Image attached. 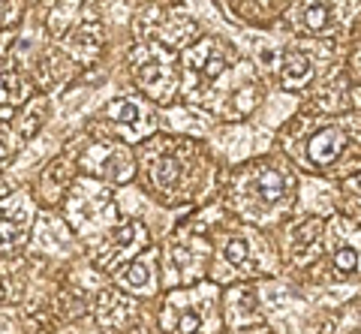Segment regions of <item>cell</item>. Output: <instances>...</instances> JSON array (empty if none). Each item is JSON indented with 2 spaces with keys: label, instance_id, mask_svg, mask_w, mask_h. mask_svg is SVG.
<instances>
[{
  "label": "cell",
  "instance_id": "cell-18",
  "mask_svg": "<svg viewBox=\"0 0 361 334\" xmlns=\"http://www.w3.org/2000/svg\"><path fill=\"white\" fill-rule=\"evenodd\" d=\"M66 181H70V169H66V163L54 160V163H49V169L42 172V193H49V199H54L66 187Z\"/></svg>",
  "mask_w": 361,
  "mask_h": 334
},
{
  "label": "cell",
  "instance_id": "cell-23",
  "mask_svg": "<svg viewBox=\"0 0 361 334\" xmlns=\"http://www.w3.org/2000/svg\"><path fill=\"white\" fill-rule=\"evenodd\" d=\"M334 265L341 271H355L358 268V253L353 247H337L334 250Z\"/></svg>",
  "mask_w": 361,
  "mask_h": 334
},
{
  "label": "cell",
  "instance_id": "cell-22",
  "mask_svg": "<svg viewBox=\"0 0 361 334\" xmlns=\"http://www.w3.org/2000/svg\"><path fill=\"white\" fill-rule=\"evenodd\" d=\"M13 157H16V139H13V132L4 127V120H0V166H6Z\"/></svg>",
  "mask_w": 361,
  "mask_h": 334
},
{
  "label": "cell",
  "instance_id": "cell-4",
  "mask_svg": "<svg viewBox=\"0 0 361 334\" xmlns=\"http://www.w3.org/2000/svg\"><path fill=\"white\" fill-rule=\"evenodd\" d=\"M145 244H148V232H145V226L142 223H130V226L118 229L115 235L106 241L103 253L97 256V265L99 268H106V271H111V268H118L121 262H127L135 250H142Z\"/></svg>",
  "mask_w": 361,
  "mask_h": 334
},
{
  "label": "cell",
  "instance_id": "cell-24",
  "mask_svg": "<svg viewBox=\"0 0 361 334\" xmlns=\"http://www.w3.org/2000/svg\"><path fill=\"white\" fill-rule=\"evenodd\" d=\"M21 16V0H0V27H9Z\"/></svg>",
  "mask_w": 361,
  "mask_h": 334
},
{
  "label": "cell",
  "instance_id": "cell-3",
  "mask_svg": "<svg viewBox=\"0 0 361 334\" xmlns=\"http://www.w3.org/2000/svg\"><path fill=\"white\" fill-rule=\"evenodd\" d=\"M66 49L70 54H75L78 61H94L99 54V46H103V25H99V16L94 13V6H87L82 18L66 30Z\"/></svg>",
  "mask_w": 361,
  "mask_h": 334
},
{
  "label": "cell",
  "instance_id": "cell-1",
  "mask_svg": "<svg viewBox=\"0 0 361 334\" xmlns=\"http://www.w3.org/2000/svg\"><path fill=\"white\" fill-rule=\"evenodd\" d=\"M33 208L27 196H9L0 202V250L21 247L30 235Z\"/></svg>",
  "mask_w": 361,
  "mask_h": 334
},
{
  "label": "cell",
  "instance_id": "cell-2",
  "mask_svg": "<svg viewBox=\"0 0 361 334\" xmlns=\"http://www.w3.org/2000/svg\"><path fill=\"white\" fill-rule=\"evenodd\" d=\"M82 163L87 166V172H94L99 178H106L111 184H123L133 178V160L130 154L118 148V144H90L82 154Z\"/></svg>",
  "mask_w": 361,
  "mask_h": 334
},
{
  "label": "cell",
  "instance_id": "cell-9",
  "mask_svg": "<svg viewBox=\"0 0 361 334\" xmlns=\"http://www.w3.org/2000/svg\"><path fill=\"white\" fill-rule=\"evenodd\" d=\"M97 319H99V326H103L106 331H121V328L133 319V307H130V302H127V298H123L121 292L109 289V292L99 295Z\"/></svg>",
  "mask_w": 361,
  "mask_h": 334
},
{
  "label": "cell",
  "instance_id": "cell-10",
  "mask_svg": "<svg viewBox=\"0 0 361 334\" xmlns=\"http://www.w3.org/2000/svg\"><path fill=\"white\" fill-rule=\"evenodd\" d=\"M343 148H346V136H343V130H337V127H325L322 132H316V136L310 139L307 154H310V160H313L316 166H331V163L343 154Z\"/></svg>",
  "mask_w": 361,
  "mask_h": 334
},
{
  "label": "cell",
  "instance_id": "cell-14",
  "mask_svg": "<svg viewBox=\"0 0 361 334\" xmlns=\"http://www.w3.org/2000/svg\"><path fill=\"white\" fill-rule=\"evenodd\" d=\"M283 193H286V178H283V172L274 169V166H265V169H259V175H256V196L262 199V202L274 205V202L283 199Z\"/></svg>",
  "mask_w": 361,
  "mask_h": 334
},
{
  "label": "cell",
  "instance_id": "cell-12",
  "mask_svg": "<svg viewBox=\"0 0 361 334\" xmlns=\"http://www.w3.org/2000/svg\"><path fill=\"white\" fill-rule=\"evenodd\" d=\"M310 75H313V61H310V54H304V51H289L286 58H283V66H280V79H283L286 87H301V85H307Z\"/></svg>",
  "mask_w": 361,
  "mask_h": 334
},
{
  "label": "cell",
  "instance_id": "cell-25",
  "mask_svg": "<svg viewBox=\"0 0 361 334\" xmlns=\"http://www.w3.org/2000/svg\"><path fill=\"white\" fill-rule=\"evenodd\" d=\"M13 42H16V33H13V30H6V27H0V63H6Z\"/></svg>",
  "mask_w": 361,
  "mask_h": 334
},
{
  "label": "cell",
  "instance_id": "cell-11",
  "mask_svg": "<svg viewBox=\"0 0 361 334\" xmlns=\"http://www.w3.org/2000/svg\"><path fill=\"white\" fill-rule=\"evenodd\" d=\"M298 18L307 33H325L334 27V4L331 0H304Z\"/></svg>",
  "mask_w": 361,
  "mask_h": 334
},
{
  "label": "cell",
  "instance_id": "cell-6",
  "mask_svg": "<svg viewBox=\"0 0 361 334\" xmlns=\"http://www.w3.org/2000/svg\"><path fill=\"white\" fill-rule=\"evenodd\" d=\"M30 99V82L21 75L18 66L0 63V120L13 118V111L18 106H25Z\"/></svg>",
  "mask_w": 361,
  "mask_h": 334
},
{
  "label": "cell",
  "instance_id": "cell-20",
  "mask_svg": "<svg viewBox=\"0 0 361 334\" xmlns=\"http://www.w3.org/2000/svg\"><path fill=\"white\" fill-rule=\"evenodd\" d=\"M319 232H322V223L319 220H310V223H304V226L295 232V253L304 256V250L313 244V238H319Z\"/></svg>",
  "mask_w": 361,
  "mask_h": 334
},
{
  "label": "cell",
  "instance_id": "cell-7",
  "mask_svg": "<svg viewBox=\"0 0 361 334\" xmlns=\"http://www.w3.org/2000/svg\"><path fill=\"white\" fill-rule=\"evenodd\" d=\"M135 82H139L142 91H148L154 99H160V103H166V99L172 97V91H175V75L169 73L163 63H157V61L139 63Z\"/></svg>",
  "mask_w": 361,
  "mask_h": 334
},
{
  "label": "cell",
  "instance_id": "cell-13",
  "mask_svg": "<svg viewBox=\"0 0 361 334\" xmlns=\"http://www.w3.org/2000/svg\"><path fill=\"white\" fill-rule=\"evenodd\" d=\"M45 118H49V99L45 97H33L25 103V111H21V118H18V136L21 139H33L37 132L42 130L45 124Z\"/></svg>",
  "mask_w": 361,
  "mask_h": 334
},
{
  "label": "cell",
  "instance_id": "cell-8",
  "mask_svg": "<svg viewBox=\"0 0 361 334\" xmlns=\"http://www.w3.org/2000/svg\"><path fill=\"white\" fill-rule=\"evenodd\" d=\"M184 63H187V70H193L199 75L217 79V75L226 70V54L217 49V42L214 39H205V42H199L196 49H190L184 54Z\"/></svg>",
  "mask_w": 361,
  "mask_h": 334
},
{
  "label": "cell",
  "instance_id": "cell-19",
  "mask_svg": "<svg viewBox=\"0 0 361 334\" xmlns=\"http://www.w3.org/2000/svg\"><path fill=\"white\" fill-rule=\"evenodd\" d=\"M223 256L229 265H235V268H247V262H250V250H247V241H241V238L226 241Z\"/></svg>",
  "mask_w": 361,
  "mask_h": 334
},
{
  "label": "cell",
  "instance_id": "cell-16",
  "mask_svg": "<svg viewBox=\"0 0 361 334\" xmlns=\"http://www.w3.org/2000/svg\"><path fill=\"white\" fill-rule=\"evenodd\" d=\"M118 280L133 289V292H145L151 286V262L148 259H133L127 262V268L118 271Z\"/></svg>",
  "mask_w": 361,
  "mask_h": 334
},
{
  "label": "cell",
  "instance_id": "cell-15",
  "mask_svg": "<svg viewBox=\"0 0 361 334\" xmlns=\"http://www.w3.org/2000/svg\"><path fill=\"white\" fill-rule=\"evenodd\" d=\"M180 172H184V166L172 154H160V157L151 160V178L160 190H175L180 181Z\"/></svg>",
  "mask_w": 361,
  "mask_h": 334
},
{
  "label": "cell",
  "instance_id": "cell-17",
  "mask_svg": "<svg viewBox=\"0 0 361 334\" xmlns=\"http://www.w3.org/2000/svg\"><path fill=\"white\" fill-rule=\"evenodd\" d=\"M109 118L115 120L118 127H139L142 109H139V103H133L130 97H121V99H115V103L109 106Z\"/></svg>",
  "mask_w": 361,
  "mask_h": 334
},
{
  "label": "cell",
  "instance_id": "cell-5",
  "mask_svg": "<svg viewBox=\"0 0 361 334\" xmlns=\"http://www.w3.org/2000/svg\"><path fill=\"white\" fill-rule=\"evenodd\" d=\"M190 33H193V18L184 13H157V25H145V37L166 51L184 46Z\"/></svg>",
  "mask_w": 361,
  "mask_h": 334
},
{
  "label": "cell",
  "instance_id": "cell-21",
  "mask_svg": "<svg viewBox=\"0 0 361 334\" xmlns=\"http://www.w3.org/2000/svg\"><path fill=\"white\" fill-rule=\"evenodd\" d=\"M175 334H202V316L196 310H184L175 326Z\"/></svg>",
  "mask_w": 361,
  "mask_h": 334
}]
</instances>
